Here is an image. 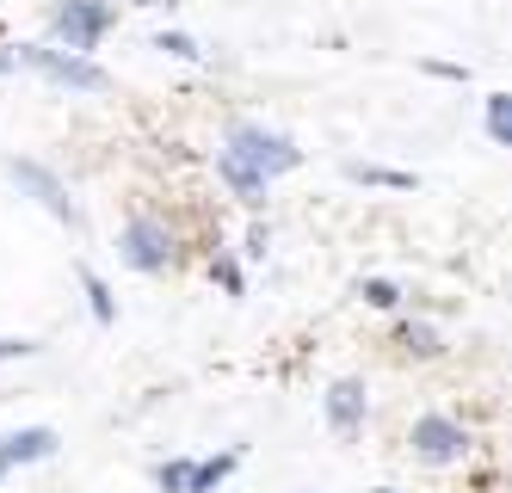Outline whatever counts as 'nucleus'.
Wrapping results in <instances>:
<instances>
[{"instance_id": "nucleus-13", "label": "nucleus", "mask_w": 512, "mask_h": 493, "mask_svg": "<svg viewBox=\"0 0 512 493\" xmlns=\"http://www.w3.org/2000/svg\"><path fill=\"white\" fill-rule=\"evenodd\" d=\"M364 302H371V309H395V302H401V290L389 284V278H364V290H358Z\"/></svg>"}, {"instance_id": "nucleus-17", "label": "nucleus", "mask_w": 512, "mask_h": 493, "mask_svg": "<svg viewBox=\"0 0 512 493\" xmlns=\"http://www.w3.org/2000/svg\"><path fill=\"white\" fill-rule=\"evenodd\" d=\"M31 352H38V339H0V364H7V358H31Z\"/></svg>"}, {"instance_id": "nucleus-3", "label": "nucleus", "mask_w": 512, "mask_h": 493, "mask_svg": "<svg viewBox=\"0 0 512 493\" xmlns=\"http://www.w3.org/2000/svg\"><path fill=\"white\" fill-rule=\"evenodd\" d=\"M112 19H118V13L105 7V0H62V7L50 13V31L81 56V50H93L99 37H105V25H112Z\"/></svg>"}, {"instance_id": "nucleus-11", "label": "nucleus", "mask_w": 512, "mask_h": 493, "mask_svg": "<svg viewBox=\"0 0 512 493\" xmlns=\"http://www.w3.org/2000/svg\"><path fill=\"white\" fill-rule=\"evenodd\" d=\"M488 136L500 148L512 142V93H488Z\"/></svg>"}, {"instance_id": "nucleus-2", "label": "nucleus", "mask_w": 512, "mask_h": 493, "mask_svg": "<svg viewBox=\"0 0 512 493\" xmlns=\"http://www.w3.org/2000/svg\"><path fill=\"white\" fill-rule=\"evenodd\" d=\"M13 62H25V68H38L44 81H56V87H75V93H105L112 81H105V68H93L87 56H75V50H44V44H19V56Z\"/></svg>"}, {"instance_id": "nucleus-5", "label": "nucleus", "mask_w": 512, "mask_h": 493, "mask_svg": "<svg viewBox=\"0 0 512 493\" xmlns=\"http://www.w3.org/2000/svg\"><path fill=\"white\" fill-rule=\"evenodd\" d=\"M118 253H124V265H136V272H161V265L173 259V235L161 229V222L136 216L124 229V241H118Z\"/></svg>"}, {"instance_id": "nucleus-6", "label": "nucleus", "mask_w": 512, "mask_h": 493, "mask_svg": "<svg viewBox=\"0 0 512 493\" xmlns=\"http://www.w3.org/2000/svg\"><path fill=\"white\" fill-rule=\"evenodd\" d=\"M463 426L445 420V413H426V420H414V457L420 463H457L463 457Z\"/></svg>"}, {"instance_id": "nucleus-9", "label": "nucleus", "mask_w": 512, "mask_h": 493, "mask_svg": "<svg viewBox=\"0 0 512 493\" xmlns=\"http://www.w3.org/2000/svg\"><path fill=\"white\" fill-rule=\"evenodd\" d=\"M229 469H235V450H223V457H210V463H192L186 493H216V481H229Z\"/></svg>"}, {"instance_id": "nucleus-19", "label": "nucleus", "mask_w": 512, "mask_h": 493, "mask_svg": "<svg viewBox=\"0 0 512 493\" xmlns=\"http://www.w3.org/2000/svg\"><path fill=\"white\" fill-rule=\"evenodd\" d=\"M130 7H173V0H130Z\"/></svg>"}, {"instance_id": "nucleus-16", "label": "nucleus", "mask_w": 512, "mask_h": 493, "mask_svg": "<svg viewBox=\"0 0 512 493\" xmlns=\"http://www.w3.org/2000/svg\"><path fill=\"white\" fill-rule=\"evenodd\" d=\"M401 346H414V352L432 358V352H438V333H432V327H408V333H401Z\"/></svg>"}, {"instance_id": "nucleus-8", "label": "nucleus", "mask_w": 512, "mask_h": 493, "mask_svg": "<svg viewBox=\"0 0 512 493\" xmlns=\"http://www.w3.org/2000/svg\"><path fill=\"white\" fill-rule=\"evenodd\" d=\"M327 426H334L340 438H352L364 426V383H334L327 389Z\"/></svg>"}, {"instance_id": "nucleus-18", "label": "nucleus", "mask_w": 512, "mask_h": 493, "mask_svg": "<svg viewBox=\"0 0 512 493\" xmlns=\"http://www.w3.org/2000/svg\"><path fill=\"white\" fill-rule=\"evenodd\" d=\"M216 284H223V290H241V272H235V259H216Z\"/></svg>"}, {"instance_id": "nucleus-15", "label": "nucleus", "mask_w": 512, "mask_h": 493, "mask_svg": "<svg viewBox=\"0 0 512 493\" xmlns=\"http://www.w3.org/2000/svg\"><path fill=\"white\" fill-rule=\"evenodd\" d=\"M186 469H192V463H161V469H155L161 493H186Z\"/></svg>"}, {"instance_id": "nucleus-4", "label": "nucleus", "mask_w": 512, "mask_h": 493, "mask_svg": "<svg viewBox=\"0 0 512 493\" xmlns=\"http://www.w3.org/2000/svg\"><path fill=\"white\" fill-rule=\"evenodd\" d=\"M13 173V185H19V192H31V198H38L56 222H68V229H75V222H81V210H75V198H68L62 192V179L50 173V167H38V161H13L7 167Z\"/></svg>"}, {"instance_id": "nucleus-7", "label": "nucleus", "mask_w": 512, "mask_h": 493, "mask_svg": "<svg viewBox=\"0 0 512 493\" xmlns=\"http://www.w3.org/2000/svg\"><path fill=\"white\" fill-rule=\"evenodd\" d=\"M44 457H56V432L50 426L7 432V438H0V481H7L13 469H25V463H44Z\"/></svg>"}, {"instance_id": "nucleus-12", "label": "nucleus", "mask_w": 512, "mask_h": 493, "mask_svg": "<svg viewBox=\"0 0 512 493\" xmlns=\"http://www.w3.org/2000/svg\"><path fill=\"white\" fill-rule=\"evenodd\" d=\"M81 284H87V302H93V321H112V290H105V278L81 265Z\"/></svg>"}, {"instance_id": "nucleus-14", "label": "nucleus", "mask_w": 512, "mask_h": 493, "mask_svg": "<svg viewBox=\"0 0 512 493\" xmlns=\"http://www.w3.org/2000/svg\"><path fill=\"white\" fill-rule=\"evenodd\" d=\"M155 50H167V56H186V62H198V56H204V50L192 44V37H186V31H161V37H155Z\"/></svg>"}, {"instance_id": "nucleus-1", "label": "nucleus", "mask_w": 512, "mask_h": 493, "mask_svg": "<svg viewBox=\"0 0 512 493\" xmlns=\"http://www.w3.org/2000/svg\"><path fill=\"white\" fill-rule=\"evenodd\" d=\"M297 161H303V148L290 142V136H278V130H266V124H235V130H229V148H223V161H216V173L235 185V198L260 204L266 185H272L278 173H290Z\"/></svg>"}, {"instance_id": "nucleus-10", "label": "nucleus", "mask_w": 512, "mask_h": 493, "mask_svg": "<svg viewBox=\"0 0 512 493\" xmlns=\"http://www.w3.org/2000/svg\"><path fill=\"white\" fill-rule=\"evenodd\" d=\"M346 173L364 185H389V192H414V173H389V167H364V161H352Z\"/></svg>"}]
</instances>
